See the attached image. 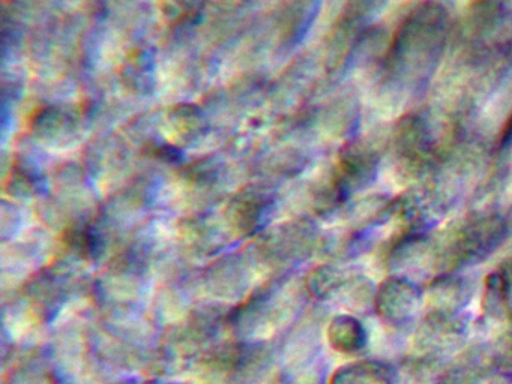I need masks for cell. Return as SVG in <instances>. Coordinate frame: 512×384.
Returning a JSON list of instances; mask_svg holds the SVG:
<instances>
[{
  "instance_id": "5b68a950",
  "label": "cell",
  "mask_w": 512,
  "mask_h": 384,
  "mask_svg": "<svg viewBox=\"0 0 512 384\" xmlns=\"http://www.w3.org/2000/svg\"><path fill=\"white\" fill-rule=\"evenodd\" d=\"M503 279H505L506 284H512V266L511 269H509V272L506 273L505 276H503Z\"/></svg>"
},
{
  "instance_id": "3957f363",
  "label": "cell",
  "mask_w": 512,
  "mask_h": 384,
  "mask_svg": "<svg viewBox=\"0 0 512 384\" xmlns=\"http://www.w3.org/2000/svg\"><path fill=\"white\" fill-rule=\"evenodd\" d=\"M332 384H392L382 366L358 363L338 371Z\"/></svg>"
},
{
  "instance_id": "277c9868",
  "label": "cell",
  "mask_w": 512,
  "mask_h": 384,
  "mask_svg": "<svg viewBox=\"0 0 512 384\" xmlns=\"http://www.w3.org/2000/svg\"><path fill=\"white\" fill-rule=\"evenodd\" d=\"M71 248L82 255L83 258H95L101 254V239L94 228L88 225L73 228L70 237H68Z\"/></svg>"
},
{
  "instance_id": "6da1fadb",
  "label": "cell",
  "mask_w": 512,
  "mask_h": 384,
  "mask_svg": "<svg viewBox=\"0 0 512 384\" xmlns=\"http://www.w3.org/2000/svg\"><path fill=\"white\" fill-rule=\"evenodd\" d=\"M383 290L377 296V308L380 306V314L386 315L389 321L406 323L413 312L418 309L419 294L413 290L412 285L406 279H392L383 285Z\"/></svg>"
},
{
  "instance_id": "7a4b0ae2",
  "label": "cell",
  "mask_w": 512,
  "mask_h": 384,
  "mask_svg": "<svg viewBox=\"0 0 512 384\" xmlns=\"http://www.w3.org/2000/svg\"><path fill=\"white\" fill-rule=\"evenodd\" d=\"M329 339L335 350L355 353L361 350L365 342V332L361 324L352 317H337L329 329Z\"/></svg>"
}]
</instances>
